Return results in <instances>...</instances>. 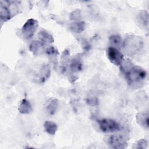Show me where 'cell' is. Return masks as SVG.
<instances>
[{
    "mask_svg": "<svg viewBox=\"0 0 149 149\" xmlns=\"http://www.w3.org/2000/svg\"><path fill=\"white\" fill-rule=\"evenodd\" d=\"M120 66L122 73L131 88L137 89L144 85L147 76V73L144 69L134 65L129 59H124Z\"/></svg>",
    "mask_w": 149,
    "mask_h": 149,
    "instance_id": "cell-1",
    "label": "cell"
},
{
    "mask_svg": "<svg viewBox=\"0 0 149 149\" xmlns=\"http://www.w3.org/2000/svg\"><path fill=\"white\" fill-rule=\"evenodd\" d=\"M143 41L140 37L130 35L122 42L125 52L129 55H134L139 53L143 47Z\"/></svg>",
    "mask_w": 149,
    "mask_h": 149,
    "instance_id": "cell-2",
    "label": "cell"
},
{
    "mask_svg": "<svg viewBox=\"0 0 149 149\" xmlns=\"http://www.w3.org/2000/svg\"><path fill=\"white\" fill-rule=\"evenodd\" d=\"M38 27V22L34 19H28L21 29V33L23 37L29 40L33 37Z\"/></svg>",
    "mask_w": 149,
    "mask_h": 149,
    "instance_id": "cell-3",
    "label": "cell"
},
{
    "mask_svg": "<svg viewBox=\"0 0 149 149\" xmlns=\"http://www.w3.org/2000/svg\"><path fill=\"white\" fill-rule=\"evenodd\" d=\"M108 145L112 148L124 149L127 147L126 139L122 134H112L106 140Z\"/></svg>",
    "mask_w": 149,
    "mask_h": 149,
    "instance_id": "cell-4",
    "label": "cell"
},
{
    "mask_svg": "<svg viewBox=\"0 0 149 149\" xmlns=\"http://www.w3.org/2000/svg\"><path fill=\"white\" fill-rule=\"evenodd\" d=\"M101 130L105 133H112L120 130V125L116 120L111 119H102L98 120Z\"/></svg>",
    "mask_w": 149,
    "mask_h": 149,
    "instance_id": "cell-5",
    "label": "cell"
},
{
    "mask_svg": "<svg viewBox=\"0 0 149 149\" xmlns=\"http://www.w3.org/2000/svg\"><path fill=\"white\" fill-rule=\"evenodd\" d=\"M107 55L109 61L116 66H120L124 60L123 54L118 48L113 47L108 48Z\"/></svg>",
    "mask_w": 149,
    "mask_h": 149,
    "instance_id": "cell-6",
    "label": "cell"
},
{
    "mask_svg": "<svg viewBox=\"0 0 149 149\" xmlns=\"http://www.w3.org/2000/svg\"><path fill=\"white\" fill-rule=\"evenodd\" d=\"M39 41L42 43L44 45H49L54 41L53 36L48 31L45 29L41 30L38 34Z\"/></svg>",
    "mask_w": 149,
    "mask_h": 149,
    "instance_id": "cell-7",
    "label": "cell"
},
{
    "mask_svg": "<svg viewBox=\"0 0 149 149\" xmlns=\"http://www.w3.org/2000/svg\"><path fill=\"white\" fill-rule=\"evenodd\" d=\"M38 79L40 83L46 81L51 76V68L48 64H44L40 69Z\"/></svg>",
    "mask_w": 149,
    "mask_h": 149,
    "instance_id": "cell-8",
    "label": "cell"
},
{
    "mask_svg": "<svg viewBox=\"0 0 149 149\" xmlns=\"http://www.w3.org/2000/svg\"><path fill=\"white\" fill-rule=\"evenodd\" d=\"M136 22L139 26L143 28L148 27V13L146 10H141L137 15Z\"/></svg>",
    "mask_w": 149,
    "mask_h": 149,
    "instance_id": "cell-9",
    "label": "cell"
},
{
    "mask_svg": "<svg viewBox=\"0 0 149 149\" xmlns=\"http://www.w3.org/2000/svg\"><path fill=\"white\" fill-rule=\"evenodd\" d=\"M136 121L137 123L144 129L148 128V111L139 112L136 115Z\"/></svg>",
    "mask_w": 149,
    "mask_h": 149,
    "instance_id": "cell-10",
    "label": "cell"
},
{
    "mask_svg": "<svg viewBox=\"0 0 149 149\" xmlns=\"http://www.w3.org/2000/svg\"><path fill=\"white\" fill-rule=\"evenodd\" d=\"M12 17L11 10L8 6L6 5H3L1 2L0 5V18L1 21L3 22H7L8 20H10Z\"/></svg>",
    "mask_w": 149,
    "mask_h": 149,
    "instance_id": "cell-11",
    "label": "cell"
},
{
    "mask_svg": "<svg viewBox=\"0 0 149 149\" xmlns=\"http://www.w3.org/2000/svg\"><path fill=\"white\" fill-rule=\"evenodd\" d=\"M32 107L27 100L26 98L23 99L19 107H18V111L22 114H29L32 112Z\"/></svg>",
    "mask_w": 149,
    "mask_h": 149,
    "instance_id": "cell-12",
    "label": "cell"
},
{
    "mask_svg": "<svg viewBox=\"0 0 149 149\" xmlns=\"http://www.w3.org/2000/svg\"><path fill=\"white\" fill-rule=\"evenodd\" d=\"M44 45L40 41H33L29 46L30 51L34 55H38L42 53L44 51Z\"/></svg>",
    "mask_w": 149,
    "mask_h": 149,
    "instance_id": "cell-13",
    "label": "cell"
},
{
    "mask_svg": "<svg viewBox=\"0 0 149 149\" xmlns=\"http://www.w3.org/2000/svg\"><path fill=\"white\" fill-rule=\"evenodd\" d=\"M58 105H59V101L56 98L50 99L47 102V105L45 107L47 113H48L49 115H54L56 112L58 108Z\"/></svg>",
    "mask_w": 149,
    "mask_h": 149,
    "instance_id": "cell-14",
    "label": "cell"
},
{
    "mask_svg": "<svg viewBox=\"0 0 149 149\" xmlns=\"http://www.w3.org/2000/svg\"><path fill=\"white\" fill-rule=\"evenodd\" d=\"M69 30L75 33H81L85 30V23L83 21L73 22L69 26Z\"/></svg>",
    "mask_w": 149,
    "mask_h": 149,
    "instance_id": "cell-15",
    "label": "cell"
},
{
    "mask_svg": "<svg viewBox=\"0 0 149 149\" xmlns=\"http://www.w3.org/2000/svg\"><path fill=\"white\" fill-rule=\"evenodd\" d=\"M69 68L73 72H79L81 70L82 63L80 58L79 56H76L71 61L69 65Z\"/></svg>",
    "mask_w": 149,
    "mask_h": 149,
    "instance_id": "cell-16",
    "label": "cell"
},
{
    "mask_svg": "<svg viewBox=\"0 0 149 149\" xmlns=\"http://www.w3.org/2000/svg\"><path fill=\"white\" fill-rule=\"evenodd\" d=\"M44 127L46 132L51 135H54L57 130V125L54 122L47 120L44 124Z\"/></svg>",
    "mask_w": 149,
    "mask_h": 149,
    "instance_id": "cell-17",
    "label": "cell"
},
{
    "mask_svg": "<svg viewBox=\"0 0 149 149\" xmlns=\"http://www.w3.org/2000/svg\"><path fill=\"white\" fill-rule=\"evenodd\" d=\"M109 43L111 45V47L116 48L118 49L122 44V40L119 35L113 34L109 37Z\"/></svg>",
    "mask_w": 149,
    "mask_h": 149,
    "instance_id": "cell-18",
    "label": "cell"
},
{
    "mask_svg": "<svg viewBox=\"0 0 149 149\" xmlns=\"http://www.w3.org/2000/svg\"><path fill=\"white\" fill-rule=\"evenodd\" d=\"M46 54L51 58V59H55L57 56L59 55L58 49L53 46H50L45 49Z\"/></svg>",
    "mask_w": 149,
    "mask_h": 149,
    "instance_id": "cell-19",
    "label": "cell"
},
{
    "mask_svg": "<svg viewBox=\"0 0 149 149\" xmlns=\"http://www.w3.org/2000/svg\"><path fill=\"white\" fill-rule=\"evenodd\" d=\"M82 18V13L80 10L76 9L70 13L69 15V19L70 20H75L76 22L79 21Z\"/></svg>",
    "mask_w": 149,
    "mask_h": 149,
    "instance_id": "cell-20",
    "label": "cell"
},
{
    "mask_svg": "<svg viewBox=\"0 0 149 149\" xmlns=\"http://www.w3.org/2000/svg\"><path fill=\"white\" fill-rule=\"evenodd\" d=\"M147 141L146 139H140L133 146V148H146L147 147Z\"/></svg>",
    "mask_w": 149,
    "mask_h": 149,
    "instance_id": "cell-21",
    "label": "cell"
},
{
    "mask_svg": "<svg viewBox=\"0 0 149 149\" xmlns=\"http://www.w3.org/2000/svg\"><path fill=\"white\" fill-rule=\"evenodd\" d=\"M87 102L88 104H89L91 106H95L98 104V100H97V98L93 97L88 98Z\"/></svg>",
    "mask_w": 149,
    "mask_h": 149,
    "instance_id": "cell-22",
    "label": "cell"
}]
</instances>
